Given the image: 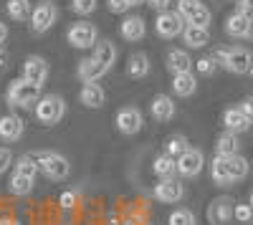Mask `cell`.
I'll return each instance as SVG.
<instances>
[{
	"label": "cell",
	"instance_id": "obj_2",
	"mask_svg": "<svg viewBox=\"0 0 253 225\" xmlns=\"http://www.w3.org/2000/svg\"><path fill=\"white\" fill-rule=\"evenodd\" d=\"M38 99H41V86L31 84L26 78L10 81V86L5 91V101L13 109H31V107L38 104Z\"/></svg>",
	"mask_w": 253,
	"mask_h": 225
},
{
	"label": "cell",
	"instance_id": "obj_19",
	"mask_svg": "<svg viewBox=\"0 0 253 225\" xmlns=\"http://www.w3.org/2000/svg\"><path fill=\"white\" fill-rule=\"evenodd\" d=\"M119 33H122L124 40H129V43H137V40H142L144 33H147L144 18H139V15H126V18L122 20V26H119Z\"/></svg>",
	"mask_w": 253,
	"mask_h": 225
},
{
	"label": "cell",
	"instance_id": "obj_6",
	"mask_svg": "<svg viewBox=\"0 0 253 225\" xmlns=\"http://www.w3.org/2000/svg\"><path fill=\"white\" fill-rule=\"evenodd\" d=\"M177 13L190 26L210 28V20H213V13H210V8L203 3V0H177Z\"/></svg>",
	"mask_w": 253,
	"mask_h": 225
},
{
	"label": "cell",
	"instance_id": "obj_5",
	"mask_svg": "<svg viewBox=\"0 0 253 225\" xmlns=\"http://www.w3.org/2000/svg\"><path fill=\"white\" fill-rule=\"evenodd\" d=\"M66 40H69V46H74L79 51H89L99 43L96 26L91 20H76V23H71L69 31H66Z\"/></svg>",
	"mask_w": 253,
	"mask_h": 225
},
{
	"label": "cell",
	"instance_id": "obj_32",
	"mask_svg": "<svg viewBox=\"0 0 253 225\" xmlns=\"http://www.w3.org/2000/svg\"><path fill=\"white\" fill-rule=\"evenodd\" d=\"M167 225H198L195 223V215L193 210H187V208H177L170 213V218H167Z\"/></svg>",
	"mask_w": 253,
	"mask_h": 225
},
{
	"label": "cell",
	"instance_id": "obj_28",
	"mask_svg": "<svg viewBox=\"0 0 253 225\" xmlns=\"http://www.w3.org/2000/svg\"><path fill=\"white\" fill-rule=\"evenodd\" d=\"M8 188H10V192H13L15 197H26V195H31L33 188H36V177H26V175L13 172V177H10V182H8Z\"/></svg>",
	"mask_w": 253,
	"mask_h": 225
},
{
	"label": "cell",
	"instance_id": "obj_42",
	"mask_svg": "<svg viewBox=\"0 0 253 225\" xmlns=\"http://www.w3.org/2000/svg\"><path fill=\"white\" fill-rule=\"evenodd\" d=\"M238 13H246V15H251L253 18V0H238V8H236Z\"/></svg>",
	"mask_w": 253,
	"mask_h": 225
},
{
	"label": "cell",
	"instance_id": "obj_15",
	"mask_svg": "<svg viewBox=\"0 0 253 225\" xmlns=\"http://www.w3.org/2000/svg\"><path fill=\"white\" fill-rule=\"evenodd\" d=\"M165 66H167V71H170L172 76H177V74H190L193 71L195 61L190 58V53L182 51V48H170L167 56H165Z\"/></svg>",
	"mask_w": 253,
	"mask_h": 225
},
{
	"label": "cell",
	"instance_id": "obj_49",
	"mask_svg": "<svg viewBox=\"0 0 253 225\" xmlns=\"http://www.w3.org/2000/svg\"><path fill=\"white\" fill-rule=\"evenodd\" d=\"M248 74H251V76H253V66H251V71H248Z\"/></svg>",
	"mask_w": 253,
	"mask_h": 225
},
{
	"label": "cell",
	"instance_id": "obj_24",
	"mask_svg": "<svg viewBox=\"0 0 253 225\" xmlns=\"http://www.w3.org/2000/svg\"><path fill=\"white\" fill-rule=\"evenodd\" d=\"M172 91L177 94V96H182V99H187V96H193L195 91H198V76L190 71V74H177V76H172Z\"/></svg>",
	"mask_w": 253,
	"mask_h": 225
},
{
	"label": "cell",
	"instance_id": "obj_17",
	"mask_svg": "<svg viewBox=\"0 0 253 225\" xmlns=\"http://www.w3.org/2000/svg\"><path fill=\"white\" fill-rule=\"evenodd\" d=\"M26 132V124L18 114H5L0 116V139L3 142H18Z\"/></svg>",
	"mask_w": 253,
	"mask_h": 225
},
{
	"label": "cell",
	"instance_id": "obj_46",
	"mask_svg": "<svg viewBox=\"0 0 253 225\" xmlns=\"http://www.w3.org/2000/svg\"><path fill=\"white\" fill-rule=\"evenodd\" d=\"M5 61H8V56H5V51H3V48H0V69L5 66Z\"/></svg>",
	"mask_w": 253,
	"mask_h": 225
},
{
	"label": "cell",
	"instance_id": "obj_11",
	"mask_svg": "<svg viewBox=\"0 0 253 225\" xmlns=\"http://www.w3.org/2000/svg\"><path fill=\"white\" fill-rule=\"evenodd\" d=\"M20 78H26L31 84L43 89V84L48 81V61L41 58V56H28L26 64H23V76Z\"/></svg>",
	"mask_w": 253,
	"mask_h": 225
},
{
	"label": "cell",
	"instance_id": "obj_47",
	"mask_svg": "<svg viewBox=\"0 0 253 225\" xmlns=\"http://www.w3.org/2000/svg\"><path fill=\"white\" fill-rule=\"evenodd\" d=\"M144 3V0H126V5H129V8H137V5H142Z\"/></svg>",
	"mask_w": 253,
	"mask_h": 225
},
{
	"label": "cell",
	"instance_id": "obj_39",
	"mask_svg": "<svg viewBox=\"0 0 253 225\" xmlns=\"http://www.w3.org/2000/svg\"><path fill=\"white\" fill-rule=\"evenodd\" d=\"M58 205H61L63 210H71V208L76 205V195H74L71 190H66V192H63V195L58 197Z\"/></svg>",
	"mask_w": 253,
	"mask_h": 225
},
{
	"label": "cell",
	"instance_id": "obj_29",
	"mask_svg": "<svg viewBox=\"0 0 253 225\" xmlns=\"http://www.w3.org/2000/svg\"><path fill=\"white\" fill-rule=\"evenodd\" d=\"M225 167H228V175H230V180L233 182H241V180H246V175H248V159L246 157H241V154H236V157H225Z\"/></svg>",
	"mask_w": 253,
	"mask_h": 225
},
{
	"label": "cell",
	"instance_id": "obj_45",
	"mask_svg": "<svg viewBox=\"0 0 253 225\" xmlns=\"http://www.w3.org/2000/svg\"><path fill=\"white\" fill-rule=\"evenodd\" d=\"M0 225H20L15 218H0Z\"/></svg>",
	"mask_w": 253,
	"mask_h": 225
},
{
	"label": "cell",
	"instance_id": "obj_10",
	"mask_svg": "<svg viewBox=\"0 0 253 225\" xmlns=\"http://www.w3.org/2000/svg\"><path fill=\"white\" fill-rule=\"evenodd\" d=\"M114 124H117V129H119L122 134L132 137V134H137V132L142 129L144 119H142V112H139L137 107H124V109H119V112H117Z\"/></svg>",
	"mask_w": 253,
	"mask_h": 225
},
{
	"label": "cell",
	"instance_id": "obj_44",
	"mask_svg": "<svg viewBox=\"0 0 253 225\" xmlns=\"http://www.w3.org/2000/svg\"><path fill=\"white\" fill-rule=\"evenodd\" d=\"M5 40H8V26L3 23V20H0V46H3Z\"/></svg>",
	"mask_w": 253,
	"mask_h": 225
},
{
	"label": "cell",
	"instance_id": "obj_35",
	"mask_svg": "<svg viewBox=\"0 0 253 225\" xmlns=\"http://www.w3.org/2000/svg\"><path fill=\"white\" fill-rule=\"evenodd\" d=\"M195 69L200 76H213L218 71V61H215V56H203L195 61Z\"/></svg>",
	"mask_w": 253,
	"mask_h": 225
},
{
	"label": "cell",
	"instance_id": "obj_40",
	"mask_svg": "<svg viewBox=\"0 0 253 225\" xmlns=\"http://www.w3.org/2000/svg\"><path fill=\"white\" fill-rule=\"evenodd\" d=\"M107 8H109V13H126L129 10L126 0H107Z\"/></svg>",
	"mask_w": 253,
	"mask_h": 225
},
{
	"label": "cell",
	"instance_id": "obj_4",
	"mask_svg": "<svg viewBox=\"0 0 253 225\" xmlns=\"http://www.w3.org/2000/svg\"><path fill=\"white\" fill-rule=\"evenodd\" d=\"M63 114H66V101H63L61 96H56V94H43V96L38 99V104H36V119H38L43 127L58 124V121L63 119Z\"/></svg>",
	"mask_w": 253,
	"mask_h": 225
},
{
	"label": "cell",
	"instance_id": "obj_26",
	"mask_svg": "<svg viewBox=\"0 0 253 225\" xmlns=\"http://www.w3.org/2000/svg\"><path fill=\"white\" fill-rule=\"evenodd\" d=\"M150 69H152L150 56L142 53V51L132 53V56H129V61H126V74H129L132 78H144L147 74H150Z\"/></svg>",
	"mask_w": 253,
	"mask_h": 225
},
{
	"label": "cell",
	"instance_id": "obj_7",
	"mask_svg": "<svg viewBox=\"0 0 253 225\" xmlns=\"http://www.w3.org/2000/svg\"><path fill=\"white\" fill-rule=\"evenodd\" d=\"M185 26L187 23L182 20V15L177 10H162L155 20V33L160 38H177V36H182Z\"/></svg>",
	"mask_w": 253,
	"mask_h": 225
},
{
	"label": "cell",
	"instance_id": "obj_18",
	"mask_svg": "<svg viewBox=\"0 0 253 225\" xmlns=\"http://www.w3.org/2000/svg\"><path fill=\"white\" fill-rule=\"evenodd\" d=\"M175 112H177V104H175V99L167 96V94H157L150 104V114L157 121H170L175 116Z\"/></svg>",
	"mask_w": 253,
	"mask_h": 225
},
{
	"label": "cell",
	"instance_id": "obj_48",
	"mask_svg": "<svg viewBox=\"0 0 253 225\" xmlns=\"http://www.w3.org/2000/svg\"><path fill=\"white\" fill-rule=\"evenodd\" d=\"M248 205L253 208V192H251V197H248Z\"/></svg>",
	"mask_w": 253,
	"mask_h": 225
},
{
	"label": "cell",
	"instance_id": "obj_37",
	"mask_svg": "<svg viewBox=\"0 0 253 225\" xmlns=\"http://www.w3.org/2000/svg\"><path fill=\"white\" fill-rule=\"evenodd\" d=\"M233 220L248 225V223L253 220V208H251V205H236V210H233Z\"/></svg>",
	"mask_w": 253,
	"mask_h": 225
},
{
	"label": "cell",
	"instance_id": "obj_14",
	"mask_svg": "<svg viewBox=\"0 0 253 225\" xmlns=\"http://www.w3.org/2000/svg\"><path fill=\"white\" fill-rule=\"evenodd\" d=\"M233 210H236V202L230 197H218L210 202L208 208V220L213 225H228L230 220H233Z\"/></svg>",
	"mask_w": 253,
	"mask_h": 225
},
{
	"label": "cell",
	"instance_id": "obj_33",
	"mask_svg": "<svg viewBox=\"0 0 253 225\" xmlns=\"http://www.w3.org/2000/svg\"><path fill=\"white\" fill-rule=\"evenodd\" d=\"M15 172L18 175H26V177H36L38 175V165L31 154H23L18 162H15Z\"/></svg>",
	"mask_w": 253,
	"mask_h": 225
},
{
	"label": "cell",
	"instance_id": "obj_12",
	"mask_svg": "<svg viewBox=\"0 0 253 225\" xmlns=\"http://www.w3.org/2000/svg\"><path fill=\"white\" fill-rule=\"evenodd\" d=\"M225 33L230 38H251L253 36V18L246 13L233 10L225 18Z\"/></svg>",
	"mask_w": 253,
	"mask_h": 225
},
{
	"label": "cell",
	"instance_id": "obj_27",
	"mask_svg": "<svg viewBox=\"0 0 253 225\" xmlns=\"http://www.w3.org/2000/svg\"><path fill=\"white\" fill-rule=\"evenodd\" d=\"M210 177H213V182L218 188H228L233 185V180H230L228 175V167H225V157H213V162H210Z\"/></svg>",
	"mask_w": 253,
	"mask_h": 225
},
{
	"label": "cell",
	"instance_id": "obj_36",
	"mask_svg": "<svg viewBox=\"0 0 253 225\" xmlns=\"http://www.w3.org/2000/svg\"><path fill=\"white\" fill-rule=\"evenodd\" d=\"M96 0H71V13H76V15H84V18H86V15H91L94 10H96Z\"/></svg>",
	"mask_w": 253,
	"mask_h": 225
},
{
	"label": "cell",
	"instance_id": "obj_16",
	"mask_svg": "<svg viewBox=\"0 0 253 225\" xmlns=\"http://www.w3.org/2000/svg\"><path fill=\"white\" fill-rule=\"evenodd\" d=\"M79 104L86 107V109H101L104 104H107V91H104V86L99 84H84L81 91H79Z\"/></svg>",
	"mask_w": 253,
	"mask_h": 225
},
{
	"label": "cell",
	"instance_id": "obj_20",
	"mask_svg": "<svg viewBox=\"0 0 253 225\" xmlns=\"http://www.w3.org/2000/svg\"><path fill=\"white\" fill-rule=\"evenodd\" d=\"M104 74H107V69H104L101 64H96L91 56L81 58V61H79V66H76V76L84 81V84H96V81H99Z\"/></svg>",
	"mask_w": 253,
	"mask_h": 225
},
{
	"label": "cell",
	"instance_id": "obj_8",
	"mask_svg": "<svg viewBox=\"0 0 253 225\" xmlns=\"http://www.w3.org/2000/svg\"><path fill=\"white\" fill-rule=\"evenodd\" d=\"M56 18H58V8L53 3H48V0H46V3H38L33 8V13H31V31L33 33L51 31L53 23H56Z\"/></svg>",
	"mask_w": 253,
	"mask_h": 225
},
{
	"label": "cell",
	"instance_id": "obj_31",
	"mask_svg": "<svg viewBox=\"0 0 253 225\" xmlns=\"http://www.w3.org/2000/svg\"><path fill=\"white\" fill-rule=\"evenodd\" d=\"M5 10H8V15L13 20H31L33 5H31V0H8Z\"/></svg>",
	"mask_w": 253,
	"mask_h": 225
},
{
	"label": "cell",
	"instance_id": "obj_30",
	"mask_svg": "<svg viewBox=\"0 0 253 225\" xmlns=\"http://www.w3.org/2000/svg\"><path fill=\"white\" fill-rule=\"evenodd\" d=\"M152 170H155V175L162 177V180L175 177V172H177V159L170 157V154H160V157L152 162Z\"/></svg>",
	"mask_w": 253,
	"mask_h": 225
},
{
	"label": "cell",
	"instance_id": "obj_25",
	"mask_svg": "<svg viewBox=\"0 0 253 225\" xmlns=\"http://www.w3.org/2000/svg\"><path fill=\"white\" fill-rule=\"evenodd\" d=\"M215 154L218 157H236L241 154V142H238V134L233 132H223L215 142Z\"/></svg>",
	"mask_w": 253,
	"mask_h": 225
},
{
	"label": "cell",
	"instance_id": "obj_38",
	"mask_svg": "<svg viewBox=\"0 0 253 225\" xmlns=\"http://www.w3.org/2000/svg\"><path fill=\"white\" fill-rule=\"evenodd\" d=\"M10 165H13V152H10L8 147H0V175L8 172Z\"/></svg>",
	"mask_w": 253,
	"mask_h": 225
},
{
	"label": "cell",
	"instance_id": "obj_34",
	"mask_svg": "<svg viewBox=\"0 0 253 225\" xmlns=\"http://www.w3.org/2000/svg\"><path fill=\"white\" fill-rule=\"evenodd\" d=\"M185 150H187V139L180 137V134L170 137V139H167V145H165V154H170V157H175V159H177Z\"/></svg>",
	"mask_w": 253,
	"mask_h": 225
},
{
	"label": "cell",
	"instance_id": "obj_21",
	"mask_svg": "<svg viewBox=\"0 0 253 225\" xmlns=\"http://www.w3.org/2000/svg\"><path fill=\"white\" fill-rule=\"evenodd\" d=\"M253 124V121L238 109V107H233V109H225L223 112V127H225V132H233V134H241V132H248V127Z\"/></svg>",
	"mask_w": 253,
	"mask_h": 225
},
{
	"label": "cell",
	"instance_id": "obj_22",
	"mask_svg": "<svg viewBox=\"0 0 253 225\" xmlns=\"http://www.w3.org/2000/svg\"><path fill=\"white\" fill-rule=\"evenodd\" d=\"M117 56H119V51H117V46L112 43V40H99V43L91 48V58L96 61V64H101L107 71L117 64Z\"/></svg>",
	"mask_w": 253,
	"mask_h": 225
},
{
	"label": "cell",
	"instance_id": "obj_13",
	"mask_svg": "<svg viewBox=\"0 0 253 225\" xmlns=\"http://www.w3.org/2000/svg\"><path fill=\"white\" fill-rule=\"evenodd\" d=\"M182 195H185V188L175 177H167V180H162V182L155 185V197L160 202H165V205H175V202L182 200Z\"/></svg>",
	"mask_w": 253,
	"mask_h": 225
},
{
	"label": "cell",
	"instance_id": "obj_9",
	"mask_svg": "<svg viewBox=\"0 0 253 225\" xmlns=\"http://www.w3.org/2000/svg\"><path fill=\"white\" fill-rule=\"evenodd\" d=\"M205 167V154L195 147H187L180 157H177V172L182 177H198Z\"/></svg>",
	"mask_w": 253,
	"mask_h": 225
},
{
	"label": "cell",
	"instance_id": "obj_3",
	"mask_svg": "<svg viewBox=\"0 0 253 225\" xmlns=\"http://www.w3.org/2000/svg\"><path fill=\"white\" fill-rule=\"evenodd\" d=\"M215 61L218 66H223L225 71L230 74H248L251 66H253V53L248 48H241V46H233V48H218L215 51Z\"/></svg>",
	"mask_w": 253,
	"mask_h": 225
},
{
	"label": "cell",
	"instance_id": "obj_23",
	"mask_svg": "<svg viewBox=\"0 0 253 225\" xmlns=\"http://www.w3.org/2000/svg\"><path fill=\"white\" fill-rule=\"evenodd\" d=\"M182 40H185V46L187 48H205L210 43V31L203 28V26H185L182 31Z\"/></svg>",
	"mask_w": 253,
	"mask_h": 225
},
{
	"label": "cell",
	"instance_id": "obj_43",
	"mask_svg": "<svg viewBox=\"0 0 253 225\" xmlns=\"http://www.w3.org/2000/svg\"><path fill=\"white\" fill-rule=\"evenodd\" d=\"M238 109L253 121V99H246V101H241V104H238Z\"/></svg>",
	"mask_w": 253,
	"mask_h": 225
},
{
	"label": "cell",
	"instance_id": "obj_41",
	"mask_svg": "<svg viewBox=\"0 0 253 225\" xmlns=\"http://www.w3.org/2000/svg\"><path fill=\"white\" fill-rule=\"evenodd\" d=\"M144 3L150 5V8H155L157 13H162V10H167V5H170L172 0H144Z\"/></svg>",
	"mask_w": 253,
	"mask_h": 225
},
{
	"label": "cell",
	"instance_id": "obj_1",
	"mask_svg": "<svg viewBox=\"0 0 253 225\" xmlns=\"http://www.w3.org/2000/svg\"><path fill=\"white\" fill-rule=\"evenodd\" d=\"M31 157L36 159L38 172H43L53 182H63V180L71 175V162L63 157V154H58V152L41 150V152H31Z\"/></svg>",
	"mask_w": 253,
	"mask_h": 225
}]
</instances>
